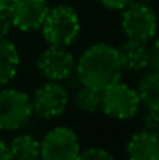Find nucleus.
<instances>
[{
	"mask_svg": "<svg viewBox=\"0 0 159 160\" xmlns=\"http://www.w3.org/2000/svg\"><path fill=\"white\" fill-rule=\"evenodd\" d=\"M77 79L87 87L105 90L106 87L120 81L122 64L117 48L108 44H95L89 47L75 64Z\"/></svg>",
	"mask_w": 159,
	"mask_h": 160,
	"instance_id": "f257e3e1",
	"label": "nucleus"
},
{
	"mask_svg": "<svg viewBox=\"0 0 159 160\" xmlns=\"http://www.w3.org/2000/svg\"><path fill=\"white\" fill-rule=\"evenodd\" d=\"M41 28L44 39L52 47H67L80 33V19L75 9L67 5H59L49 9Z\"/></svg>",
	"mask_w": 159,
	"mask_h": 160,
	"instance_id": "f03ea898",
	"label": "nucleus"
},
{
	"mask_svg": "<svg viewBox=\"0 0 159 160\" xmlns=\"http://www.w3.org/2000/svg\"><path fill=\"white\" fill-rule=\"evenodd\" d=\"M139 106H140V100H139L137 92L120 81L102 90L100 107L111 118H115V120L133 118L137 113Z\"/></svg>",
	"mask_w": 159,
	"mask_h": 160,
	"instance_id": "7ed1b4c3",
	"label": "nucleus"
},
{
	"mask_svg": "<svg viewBox=\"0 0 159 160\" xmlns=\"http://www.w3.org/2000/svg\"><path fill=\"white\" fill-rule=\"evenodd\" d=\"M122 28L128 39L148 42L156 33V14L148 3L131 2L123 8Z\"/></svg>",
	"mask_w": 159,
	"mask_h": 160,
	"instance_id": "20e7f679",
	"label": "nucleus"
},
{
	"mask_svg": "<svg viewBox=\"0 0 159 160\" xmlns=\"http://www.w3.org/2000/svg\"><path fill=\"white\" fill-rule=\"evenodd\" d=\"M31 98L16 89L0 90V129L14 131L22 128L31 117Z\"/></svg>",
	"mask_w": 159,
	"mask_h": 160,
	"instance_id": "39448f33",
	"label": "nucleus"
},
{
	"mask_svg": "<svg viewBox=\"0 0 159 160\" xmlns=\"http://www.w3.org/2000/svg\"><path fill=\"white\" fill-rule=\"evenodd\" d=\"M39 143L42 160H75L80 152L77 134L66 126L53 128Z\"/></svg>",
	"mask_w": 159,
	"mask_h": 160,
	"instance_id": "423d86ee",
	"label": "nucleus"
},
{
	"mask_svg": "<svg viewBox=\"0 0 159 160\" xmlns=\"http://www.w3.org/2000/svg\"><path fill=\"white\" fill-rule=\"evenodd\" d=\"M69 103L67 90L58 82L50 81L42 84L31 98L33 113L39 118H53L61 115Z\"/></svg>",
	"mask_w": 159,
	"mask_h": 160,
	"instance_id": "0eeeda50",
	"label": "nucleus"
},
{
	"mask_svg": "<svg viewBox=\"0 0 159 160\" xmlns=\"http://www.w3.org/2000/svg\"><path fill=\"white\" fill-rule=\"evenodd\" d=\"M49 9L47 0H13L8 6L11 22L20 31L41 28Z\"/></svg>",
	"mask_w": 159,
	"mask_h": 160,
	"instance_id": "6e6552de",
	"label": "nucleus"
},
{
	"mask_svg": "<svg viewBox=\"0 0 159 160\" xmlns=\"http://www.w3.org/2000/svg\"><path fill=\"white\" fill-rule=\"evenodd\" d=\"M38 70L49 81H64L75 70V59L64 47H49L38 56Z\"/></svg>",
	"mask_w": 159,
	"mask_h": 160,
	"instance_id": "1a4fd4ad",
	"label": "nucleus"
},
{
	"mask_svg": "<svg viewBox=\"0 0 159 160\" xmlns=\"http://www.w3.org/2000/svg\"><path fill=\"white\" fill-rule=\"evenodd\" d=\"M128 160H159V142L155 131L134 134L126 145Z\"/></svg>",
	"mask_w": 159,
	"mask_h": 160,
	"instance_id": "9d476101",
	"label": "nucleus"
},
{
	"mask_svg": "<svg viewBox=\"0 0 159 160\" xmlns=\"http://www.w3.org/2000/svg\"><path fill=\"white\" fill-rule=\"evenodd\" d=\"M117 54H119L122 68L133 70V72L145 70L150 62L148 48H147L145 42H139V41H133V39H128L126 42H123L120 45V48H117Z\"/></svg>",
	"mask_w": 159,
	"mask_h": 160,
	"instance_id": "9b49d317",
	"label": "nucleus"
},
{
	"mask_svg": "<svg viewBox=\"0 0 159 160\" xmlns=\"http://www.w3.org/2000/svg\"><path fill=\"white\" fill-rule=\"evenodd\" d=\"M19 68V52L5 38L0 39V86L9 82Z\"/></svg>",
	"mask_w": 159,
	"mask_h": 160,
	"instance_id": "f8f14e48",
	"label": "nucleus"
},
{
	"mask_svg": "<svg viewBox=\"0 0 159 160\" xmlns=\"http://www.w3.org/2000/svg\"><path fill=\"white\" fill-rule=\"evenodd\" d=\"M137 95L139 100L147 109L158 110L159 109V76L158 72L150 70L147 72L140 79L137 86Z\"/></svg>",
	"mask_w": 159,
	"mask_h": 160,
	"instance_id": "ddd939ff",
	"label": "nucleus"
},
{
	"mask_svg": "<svg viewBox=\"0 0 159 160\" xmlns=\"http://www.w3.org/2000/svg\"><path fill=\"white\" fill-rule=\"evenodd\" d=\"M8 146L13 160H38L41 157V143L31 135H17Z\"/></svg>",
	"mask_w": 159,
	"mask_h": 160,
	"instance_id": "4468645a",
	"label": "nucleus"
},
{
	"mask_svg": "<svg viewBox=\"0 0 159 160\" xmlns=\"http://www.w3.org/2000/svg\"><path fill=\"white\" fill-rule=\"evenodd\" d=\"M100 103H102V92L87 86H83V89H80L75 95V106L87 113H92L97 109H100Z\"/></svg>",
	"mask_w": 159,
	"mask_h": 160,
	"instance_id": "2eb2a0df",
	"label": "nucleus"
},
{
	"mask_svg": "<svg viewBox=\"0 0 159 160\" xmlns=\"http://www.w3.org/2000/svg\"><path fill=\"white\" fill-rule=\"evenodd\" d=\"M75 160H115V157L108 152L105 149H100V148H91V149H86V151H80L78 156L75 157Z\"/></svg>",
	"mask_w": 159,
	"mask_h": 160,
	"instance_id": "dca6fc26",
	"label": "nucleus"
},
{
	"mask_svg": "<svg viewBox=\"0 0 159 160\" xmlns=\"http://www.w3.org/2000/svg\"><path fill=\"white\" fill-rule=\"evenodd\" d=\"M11 27H13V22H11L8 9H2L0 11V39H3L9 33Z\"/></svg>",
	"mask_w": 159,
	"mask_h": 160,
	"instance_id": "f3484780",
	"label": "nucleus"
},
{
	"mask_svg": "<svg viewBox=\"0 0 159 160\" xmlns=\"http://www.w3.org/2000/svg\"><path fill=\"white\" fill-rule=\"evenodd\" d=\"M144 121H145V126L148 131H155L158 129V123H159V117H158V110H151V109H147V113L144 117Z\"/></svg>",
	"mask_w": 159,
	"mask_h": 160,
	"instance_id": "a211bd4d",
	"label": "nucleus"
},
{
	"mask_svg": "<svg viewBox=\"0 0 159 160\" xmlns=\"http://www.w3.org/2000/svg\"><path fill=\"white\" fill-rule=\"evenodd\" d=\"M158 48H159L158 42H155L153 47L148 48V59H150L148 67H151V70H155V72H158V68H159V52H158Z\"/></svg>",
	"mask_w": 159,
	"mask_h": 160,
	"instance_id": "6ab92c4d",
	"label": "nucleus"
},
{
	"mask_svg": "<svg viewBox=\"0 0 159 160\" xmlns=\"http://www.w3.org/2000/svg\"><path fill=\"white\" fill-rule=\"evenodd\" d=\"M98 2L109 9H123L125 6H128L134 0H98Z\"/></svg>",
	"mask_w": 159,
	"mask_h": 160,
	"instance_id": "aec40b11",
	"label": "nucleus"
},
{
	"mask_svg": "<svg viewBox=\"0 0 159 160\" xmlns=\"http://www.w3.org/2000/svg\"><path fill=\"white\" fill-rule=\"evenodd\" d=\"M0 160H13L11 152H9V146L3 140H0Z\"/></svg>",
	"mask_w": 159,
	"mask_h": 160,
	"instance_id": "412c9836",
	"label": "nucleus"
},
{
	"mask_svg": "<svg viewBox=\"0 0 159 160\" xmlns=\"http://www.w3.org/2000/svg\"><path fill=\"white\" fill-rule=\"evenodd\" d=\"M13 0H0V11L2 9H8V6L11 5Z\"/></svg>",
	"mask_w": 159,
	"mask_h": 160,
	"instance_id": "4be33fe9",
	"label": "nucleus"
},
{
	"mask_svg": "<svg viewBox=\"0 0 159 160\" xmlns=\"http://www.w3.org/2000/svg\"><path fill=\"white\" fill-rule=\"evenodd\" d=\"M139 2H142V3H150V2H153V0H139Z\"/></svg>",
	"mask_w": 159,
	"mask_h": 160,
	"instance_id": "5701e85b",
	"label": "nucleus"
},
{
	"mask_svg": "<svg viewBox=\"0 0 159 160\" xmlns=\"http://www.w3.org/2000/svg\"><path fill=\"white\" fill-rule=\"evenodd\" d=\"M38 160H42V159H38Z\"/></svg>",
	"mask_w": 159,
	"mask_h": 160,
	"instance_id": "b1692460",
	"label": "nucleus"
}]
</instances>
